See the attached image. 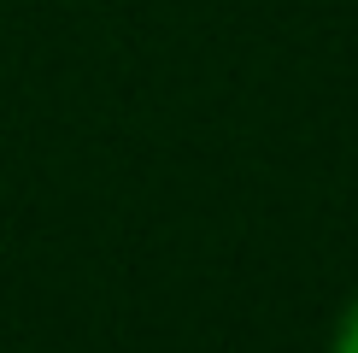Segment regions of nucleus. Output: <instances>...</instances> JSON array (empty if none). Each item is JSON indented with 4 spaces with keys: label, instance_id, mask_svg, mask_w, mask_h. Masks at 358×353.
<instances>
[{
    "label": "nucleus",
    "instance_id": "nucleus-1",
    "mask_svg": "<svg viewBox=\"0 0 358 353\" xmlns=\"http://www.w3.org/2000/svg\"><path fill=\"white\" fill-rule=\"evenodd\" d=\"M335 353H358V300L341 312V324H335Z\"/></svg>",
    "mask_w": 358,
    "mask_h": 353
}]
</instances>
